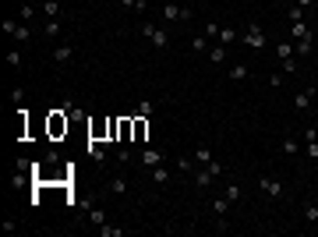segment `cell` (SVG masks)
Returning a JSON list of instances; mask_svg holds the SVG:
<instances>
[{"mask_svg": "<svg viewBox=\"0 0 318 237\" xmlns=\"http://www.w3.org/2000/svg\"><path fill=\"white\" fill-rule=\"evenodd\" d=\"M230 206H233V202L226 199V191L219 195V199H212V213H216V220H219V216H226V209H230Z\"/></svg>", "mask_w": 318, "mask_h": 237, "instance_id": "obj_10", "label": "cell"}, {"mask_svg": "<svg viewBox=\"0 0 318 237\" xmlns=\"http://www.w3.org/2000/svg\"><path fill=\"white\" fill-rule=\"evenodd\" d=\"M304 220L308 223H318V206L315 202H304Z\"/></svg>", "mask_w": 318, "mask_h": 237, "instance_id": "obj_23", "label": "cell"}, {"mask_svg": "<svg viewBox=\"0 0 318 237\" xmlns=\"http://www.w3.org/2000/svg\"><path fill=\"white\" fill-rule=\"evenodd\" d=\"M205 39H219V25L216 21H205Z\"/></svg>", "mask_w": 318, "mask_h": 237, "instance_id": "obj_30", "label": "cell"}, {"mask_svg": "<svg viewBox=\"0 0 318 237\" xmlns=\"http://www.w3.org/2000/svg\"><path fill=\"white\" fill-rule=\"evenodd\" d=\"M191 50H194V53H209V39H205V35H194V39H191Z\"/></svg>", "mask_w": 318, "mask_h": 237, "instance_id": "obj_20", "label": "cell"}, {"mask_svg": "<svg viewBox=\"0 0 318 237\" xmlns=\"http://www.w3.org/2000/svg\"><path fill=\"white\" fill-rule=\"evenodd\" d=\"M219 43H223V46L233 43V28H219Z\"/></svg>", "mask_w": 318, "mask_h": 237, "instance_id": "obj_31", "label": "cell"}, {"mask_svg": "<svg viewBox=\"0 0 318 237\" xmlns=\"http://www.w3.org/2000/svg\"><path fill=\"white\" fill-rule=\"evenodd\" d=\"M311 46H315V35H304V39H297V53L304 57V53H311Z\"/></svg>", "mask_w": 318, "mask_h": 237, "instance_id": "obj_21", "label": "cell"}, {"mask_svg": "<svg viewBox=\"0 0 318 237\" xmlns=\"http://www.w3.org/2000/svg\"><path fill=\"white\" fill-rule=\"evenodd\" d=\"M294 71H297V60L287 57V60H283V74H294Z\"/></svg>", "mask_w": 318, "mask_h": 237, "instance_id": "obj_36", "label": "cell"}, {"mask_svg": "<svg viewBox=\"0 0 318 237\" xmlns=\"http://www.w3.org/2000/svg\"><path fill=\"white\" fill-rule=\"evenodd\" d=\"M60 28H64V25H60V18H46V21H43V35H50V39H57V35H60Z\"/></svg>", "mask_w": 318, "mask_h": 237, "instance_id": "obj_12", "label": "cell"}, {"mask_svg": "<svg viewBox=\"0 0 318 237\" xmlns=\"http://www.w3.org/2000/svg\"><path fill=\"white\" fill-rule=\"evenodd\" d=\"M276 57H283V60H287V57H294L290 43H276Z\"/></svg>", "mask_w": 318, "mask_h": 237, "instance_id": "obj_28", "label": "cell"}, {"mask_svg": "<svg viewBox=\"0 0 318 237\" xmlns=\"http://www.w3.org/2000/svg\"><path fill=\"white\" fill-rule=\"evenodd\" d=\"M142 4H149V0H142Z\"/></svg>", "mask_w": 318, "mask_h": 237, "instance_id": "obj_40", "label": "cell"}, {"mask_svg": "<svg viewBox=\"0 0 318 237\" xmlns=\"http://www.w3.org/2000/svg\"><path fill=\"white\" fill-rule=\"evenodd\" d=\"M71 57H74V50H71V46H67V43H64V46H57V50H53V60H57V64H71Z\"/></svg>", "mask_w": 318, "mask_h": 237, "instance_id": "obj_15", "label": "cell"}, {"mask_svg": "<svg viewBox=\"0 0 318 237\" xmlns=\"http://www.w3.org/2000/svg\"><path fill=\"white\" fill-rule=\"evenodd\" d=\"M138 160H142V167H159V163H163V152H159V149H145L142 156H138Z\"/></svg>", "mask_w": 318, "mask_h": 237, "instance_id": "obj_7", "label": "cell"}, {"mask_svg": "<svg viewBox=\"0 0 318 237\" xmlns=\"http://www.w3.org/2000/svg\"><path fill=\"white\" fill-rule=\"evenodd\" d=\"M290 21H304V7L294 4V7H290Z\"/></svg>", "mask_w": 318, "mask_h": 237, "instance_id": "obj_35", "label": "cell"}, {"mask_svg": "<svg viewBox=\"0 0 318 237\" xmlns=\"http://www.w3.org/2000/svg\"><path fill=\"white\" fill-rule=\"evenodd\" d=\"M145 131H149V124H145V117H138V121H135V138H145Z\"/></svg>", "mask_w": 318, "mask_h": 237, "instance_id": "obj_29", "label": "cell"}, {"mask_svg": "<svg viewBox=\"0 0 318 237\" xmlns=\"http://www.w3.org/2000/svg\"><path fill=\"white\" fill-rule=\"evenodd\" d=\"M99 234H103V237H124V227H106V223H103Z\"/></svg>", "mask_w": 318, "mask_h": 237, "instance_id": "obj_24", "label": "cell"}, {"mask_svg": "<svg viewBox=\"0 0 318 237\" xmlns=\"http://www.w3.org/2000/svg\"><path fill=\"white\" fill-rule=\"evenodd\" d=\"M43 14L46 18H60V4L57 0H43Z\"/></svg>", "mask_w": 318, "mask_h": 237, "instance_id": "obj_18", "label": "cell"}, {"mask_svg": "<svg viewBox=\"0 0 318 237\" xmlns=\"http://www.w3.org/2000/svg\"><path fill=\"white\" fill-rule=\"evenodd\" d=\"M121 7H128V11H145L149 4H142V0H121Z\"/></svg>", "mask_w": 318, "mask_h": 237, "instance_id": "obj_27", "label": "cell"}, {"mask_svg": "<svg viewBox=\"0 0 318 237\" xmlns=\"http://www.w3.org/2000/svg\"><path fill=\"white\" fill-rule=\"evenodd\" d=\"M149 174H152V181H156V184H159V188H163V184H170V170H166V167H163V163H159V167H152V170H149Z\"/></svg>", "mask_w": 318, "mask_h": 237, "instance_id": "obj_11", "label": "cell"}, {"mask_svg": "<svg viewBox=\"0 0 318 237\" xmlns=\"http://www.w3.org/2000/svg\"><path fill=\"white\" fill-rule=\"evenodd\" d=\"M290 35H294V39H304V35H311V28H308L304 21H290Z\"/></svg>", "mask_w": 318, "mask_h": 237, "instance_id": "obj_17", "label": "cell"}, {"mask_svg": "<svg viewBox=\"0 0 318 237\" xmlns=\"http://www.w3.org/2000/svg\"><path fill=\"white\" fill-rule=\"evenodd\" d=\"M163 18H166V21H187V18H191V7H180V4H163Z\"/></svg>", "mask_w": 318, "mask_h": 237, "instance_id": "obj_5", "label": "cell"}, {"mask_svg": "<svg viewBox=\"0 0 318 237\" xmlns=\"http://www.w3.org/2000/svg\"><path fill=\"white\" fill-rule=\"evenodd\" d=\"M308 4H311V0H297V7H308Z\"/></svg>", "mask_w": 318, "mask_h": 237, "instance_id": "obj_39", "label": "cell"}, {"mask_svg": "<svg viewBox=\"0 0 318 237\" xmlns=\"http://www.w3.org/2000/svg\"><path fill=\"white\" fill-rule=\"evenodd\" d=\"M244 43H248L251 50H262V46H265V32H262V25H248V28H244Z\"/></svg>", "mask_w": 318, "mask_h": 237, "instance_id": "obj_4", "label": "cell"}, {"mask_svg": "<svg viewBox=\"0 0 318 237\" xmlns=\"http://www.w3.org/2000/svg\"><path fill=\"white\" fill-rule=\"evenodd\" d=\"M248 74H251V67H248V64H233V67H230V82H244Z\"/></svg>", "mask_w": 318, "mask_h": 237, "instance_id": "obj_14", "label": "cell"}, {"mask_svg": "<svg viewBox=\"0 0 318 237\" xmlns=\"http://www.w3.org/2000/svg\"><path fill=\"white\" fill-rule=\"evenodd\" d=\"M209 64H226V46H223V43L209 46Z\"/></svg>", "mask_w": 318, "mask_h": 237, "instance_id": "obj_13", "label": "cell"}, {"mask_svg": "<svg viewBox=\"0 0 318 237\" xmlns=\"http://www.w3.org/2000/svg\"><path fill=\"white\" fill-rule=\"evenodd\" d=\"M304 142H308V145H304V152L311 156V160H318V131H315V128H308V131H304Z\"/></svg>", "mask_w": 318, "mask_h": 237, "instance_id": "obj_8", "label": "cell"}, {"mask_svg": "<svg viewBox=\"0 0 318 237\" xmlns=\"http://www.w3.org/2000/svg\"><path fill=\"white\" fill-rule=\"evenodd\" d=\"M280 149H283V156H297V152H301V145H297L294 138H287V142H283Z\"/></svg>", "mask_w": 318, "mask_h": 237, "instance_id": "obj_26", "label": "cell"}, {"mask_svg": "<svg viewBox=\"0 0 318 237\" xmlns=\"http://www.w3.org/2000/svg\"><path fill=\"white\" fill-rule=\"evenodd\" d=\"M258 191H265L269 199H283V181L280 177H262L258 181Z\"/></svg>", "mask_w": 318, "mask_h": 237, "instance_id": "obj_3", "label": "cell"}, {"mask_svg": "<svg viewBox=\"0 0 318 237\" xmlns=\"http://www.w3.org/2000/svg\"><path fill=\"white\" fill-rule=\"evenodd\" d=\"M89 156H92V160H96V163H103V160H106V152H103V145H99L96 138L89 142Z\"/></svg>", "mask_w": 318, "mask_h": 237, "instance_id": "obj_19", "label": "cell"}, {"mask_svg": "<svg viewBox=\"0 0 318 237\" xmlns=\"http://www.w3.org/2000/svg\"><path fill=\"white\" fill-rule=\"evenodd\" d=\"M226 199H230V202L241 199V184H230V188H226Z\"/></svg>", "mask_w": 318, "mask_h": 237, "instance_id": "obj_32", "label": "cell"}, {"mask_svg": "<svg viewBox=\"0 0 318 237\" xmlns=\"http://www.w3.org/2000/svg\"><path fill=\"white\" fill-rule=\"evenodd\" d=\"M142 35L149 39L156 50H166V46H170V32H166V28H159V25H149V21H145V25H142Z\"/></svg>", "mask_w": 318, "mask_h": 237, "instance_id": "obj_1", "label": "cell"}, {"mask_svg": "<svg viewBox=\"0 0 318 237\" xmlns=\"http://www.w3.org/2000/svg\"><path fill=\"white\" fill-rule=\"evenodd\" d=\"M4 32H7L11 39H18V43H28V39H32V28H28L21 18H4Z\"/></svg>", "mask_w": 318, "mask_h": 237, "instance_id": "obj_2", "label": "cell"}, {"mask_svg": "<svg viewBox=\"0 0 318 237\" xmlns=\"http://www.w3.org/2000/svg\"><path fill=\"white\" fill-rule=\"evenodd\" d=\"M110 191H113V195H128V181H124V177H113V181H110Z\"/></svg>", "mask_w": 318, "mask_h": 237, "instance_id": "obj_22", "label": "cell"}, {"mask_svg": "<svg viewBox=\"0 0 318 237\" xmlns=\"http://www.w3.org/2000/svg\"><path fill=\"white\" fill-rule=\"evenodd\" d=\"M283 85V74H269V89H280Z\"/></svg>", "mask_w": 318, "mask_h": 237, "instance_id": "obj_37", "label": "cell"}, {"mask_svg": "<svg viewBox=\"0 0 318 237\" xmlns=\"http://www.w3.org/2000/svg\"><path fill=\"white\" fill-rule=\"evenodd\" d=\"M315 92H318V85H308V89H301V92L294 96V110H297V113H304V110L311 106V99H315Z\"/></svg>", "mask_w": 318, "mask_h": 237, "instance_id": "obj_6", "label": "cell"}, {"mask_svg": "<svg viewBox=\"0 0 318 237\" xmlns=\"http://www.w3.org/2000/svg\"><path fill=\"white\" fill-rule=\"evenodd\" d=\"M32 18H35V4H28V0H25V4H21V21L28 25Z\"/></svg>", "mask_w": 318, "mask_h": 237, "instance_id": "obj_25", "label": "cell"}, {"mask_svg": "<svg viewBox=\"0 0 318 237\" xmlns=\"http://www.w3.org/2000/svg\"><path fill=\"white\" fill-rule=\"evenodd\" d=\"M194 163H202V167L212 163V149H209V145H198V149H194Z\"/></svg>", "mask_w": 318, "mask_h": 237, "instance_id": "obj_16", "label": "cell"}, {"mask_svg": "<svg viewBox=\"0 0 318 237\" xmlns=\"http://www.w3.org/2000/svg\"><path fill=\"white\" fill-rule=\"evenodd\" d=\"M212 181H216V174H212L209 167H202V170L194 174V184H198V188H212Z\"/></svg>", "mask_w": 318, "mask_h": 237, "instance_id": "obj_9", "label": "cell"}, {"mask_svg": "<svg viewBox=\"0 0 318 237\" xmlns=\"http://www.w3.org/2000/svg\"><path fill=\"white\" fill-rule=\"evenodd\" d=\"M89 216H92V223H96V227H103V223H106V213H103V209H92Z\"/></svg>", "mask_w": 318, "mask_h": 237, "instance_id": "obj_34", "label": "cell"}, {"mask_svg": "<svg viewBox=\"0 0 318 237\" xmlns=\"http://www.w3.org/2000/svg\"><path fill=\"white\" fill-rule=\"evenodd\" d=\"M7 64L18 71V67H21V53H18V50H11V53H7Z\"/></svg>", "mask_w": 318, "mask_h": 237, "instance_id": "obj_33", "label": "cell"}, {"mask_svg": "<svg viewBox=\"0 0 318 237\" xmlns=\"http://www.w3.org/2000/svg\"><path fill=\"white\" fill-rule=\"evenodd\" d=\"M21 99H25V89H21V85H14V92H11V103H21Z\"/></svg>", "mask_w": 318, "mask_h": 237, "instance_id": "obj_38", "label": "cell"}]
</instances>
